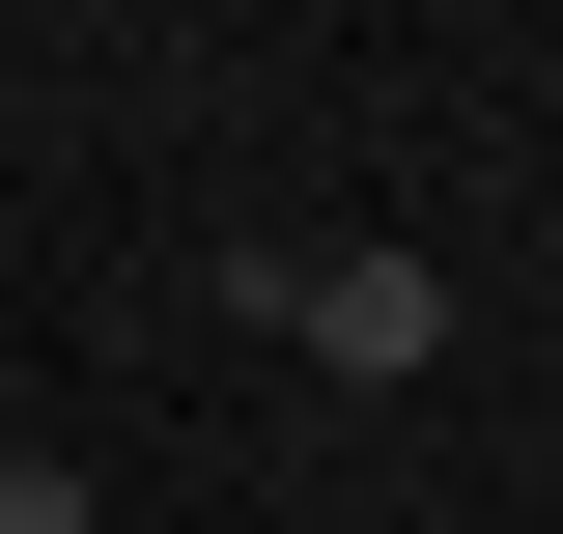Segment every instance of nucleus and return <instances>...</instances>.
Wrapping results in <instances>:
<instances>
[{
	"label": "nucleus",
	"mask_w": 563,
	"mask_h": 534,
	"mask_svg": "<svg viewBox=\"0 0 563 534\" xmlns=\"http://www.w3.org/2000/svg\"><path fill=\"white\" fill-rule=\"evenodd\" d=\"M282 337L366 366V394H422V366H451V281H422V254H282Z\"/></svg>",
	"instance_id": "nucleus-1"
},
{
	"label": "nucleus",
	"mask_w": 563,
	"mask_h": 534,
	"mask_svg": "<svg viewBox=\"0 0 563 534\" xmlns=\"http://www.w3.org/2000/svg\"><path fill=\"white\" fill-rule=\"evenodd\" d=\"M0 534H85V478H57V450H0Z\"/></svg>",
	"instance_id": "nucleus-2"
}]
</instances>
